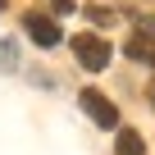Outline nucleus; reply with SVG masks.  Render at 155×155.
<instances>
[{"mask_svg":"<svg viewBox=\"0 0 155 155\" xmlns=\"http://www.w3.org/2000/svg\"><path fill=\"white\" fill-rule=\"evenodd\" d=\"M73 55H78V64H82V68L101 73V68H110L114 46H110L105 37H96V32H78V37H73Z\"/></svg>","mask_w":155,"mask_h":155,"instance_id":"obj_1","label":"nucleus"},{"mask_svg":"<svg viewBox=\"0 0 155 155\" xmlns=\"http://www.w3.org/2000/svg\"><path fill=\"white\" fill-rule=\"evenodd\" d=\"M23 28H28V37L37 41V46H59L64 41V32H59V23L50 18V14H41V9H32V14H23Z\"/></svg>","mask_w":155,"mask_h":155,"instance_id":"obj_2","label":"nucleus"},{"mask_svg":"<svg viewBox=\"0 0 155 155\" xmlns=\"http://www.w3.org/2000/svg\"><path fill=\"white\" fill-rule=\"evenodd\" d=\"M78 101H82V110H87V119H91L96 128H119V110L110 105V96H101V91H91V87H87Z\"/></svg>","mask_w":155,"mask_h":155,"instance_id":"obj_3","label":"nucleus"},{"mask_svg":"<svg viewBox=\"0 0 155 155\" xmlns=\"http://www.w3.org/2000/svg\"><path fill=\"white\" fill-rule=\"evenodd\" d=\"M123 55H128V59H137V64H150V68H155V37L132 32V37H128V46H123Z\"/></svg>","mask_w":155,"mask_h":155,"instance_id":"obj_4","label":"nucleus"},{"mask_svg":"<svg viewBox=\"0 0 155 155\" xmlns=\"http://www.w3.org/2000/svg\"><path fill=\"white\" fill-rule=\"evenodd\" d=\"M114 155H146V141H141V132H132V128H119V137H114Z\"/></svg>","mask_w":155,"mask_h":155,"instance_id":"obj_5","label":"nucleus"},{"mask_svg":"<svg viewBox=\"0 0 155 155\" xmlns=\"http://www.w3.org/2000/svg\"><path fill=\"white\" fill-rule=\"evenodd\" d=\"M0 68H18V50H14V41H0Z\"/></svg>","mask_w":155,"mask_h":155,"instance_id":"obj_6","label":"nucleus"},{"mask_svg":"<svg viewBox=\"0 0 155 155\" xmlns=\"http://www.w3.org/2000/svg\"><path fill=\"white\" fill-rule=\"evenodd\" d=\"M141 32H146V37H155V14H146V18H141Z\"/></svg>","mask_w":155,"mask_h":155,"instance_id":"obj_7","label":"nucleus"},{"mask_svg":"<svg viewBox=\"0 0 155 155\" xmlns=\"http://www.w3.org/2000/svg\"><path fill=\"white\" fill-rule=\"evenodd\" d=\"M55 9H59V14H68V9H73V0H55Z\"/></svg>","mask_w":155,"mask_h":155,"instance_id":"obj_8","label":"nucleus"},{"mask_svg":"<svg viewBox=\"0 0 155 155\" xmlns=\"http://www.w3.org/2000/svg\"><path fill=\"white\" fill-rule=\"evenodd\" d=\"M0 5H5V0H0Z\"/></svg>","mask_w":155,"mask_h":155,"instance_id":"obj_9","label":"nucleus"}]
</instances>
